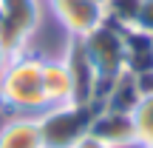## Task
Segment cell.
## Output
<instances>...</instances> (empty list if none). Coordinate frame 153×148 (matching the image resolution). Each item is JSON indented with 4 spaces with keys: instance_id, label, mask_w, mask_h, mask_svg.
I'll use <instances>...</instances> for the list:
<instances>
[{
    "instance_id": "cell-1",
    "label": "cell",
    "mask_w": 153,
    "mask_h": 148,
    "mask_svg": "<svg viewBox=\"0 0 153 148\" xmlns=\"http://www.w3.org/2000/svg\"><path fill=\"white\" fill-rule=\"evenodd\" d=\"M45 108L43 57L31 49L11 54L0 71V111L9 117H37Z\"/></svg>"
},
{
    "instance_id": "cell-2",
    "label": "cell",
    "mask_w": 153,
    "mask_h": 148,
    "mask_svg": "<svg viewBox=\"0 0 153 148\" xmlns=\"http://www.w3.org/2000/svg\"><path fill=\"white\" fill-rule=\"evenodd\" d=\"M94 114H97V105H82V103L48 105L43 114H37L43 148H74L91 131Z\"/></svg>"
},
{
    "instance_id": "cell-3",
    "label": "cell",
    "mask_w": 153,
    "mask_h": 148,
    "mask_svg": "<svg viewBox=\"0 0 153 148\" xmlns=\"http://www.w3.org/2000/svg\"><path fill=\"white\" fill-rule=\"evenodd\" d=\"M122 32H125L122 26L105 20V23H99L94 32H88L85 37H82V43H85L88 54H91L94 66H97V71H99L102 91H105V86L114 83L122 71H128L125 68V34Z\"/></svg>"
},
{
    "instance_id": "cell-4",
    "label": "cell",
    "mask_w": 153,
    "mask_h": 148,
    "mask_svg": "<svg viewBox=\"0 0 153 148\" xmlns=\"http://www.w3.org/2000/svg\"><path fill=\"white\" fill-rule=\"evenodd\" d=\"M43 9L40 0H0V43L9 54H20L31 46L40 29Z\"/></svg>"
},
{
    "instance_id": "cell-5",
    "label": "cell",
    "mask_w": 153,
    "mask_h": 148,
    "mask_svg": "<svg viewBox=\"0 0 153 148\" xmlns=\"http://www.w3.org/2000/svg\"><path fill=\"white\" fill-rule=\"evenodd\" d=\"M62 60H65L68 71H71L74 103L99 105L102 80H99V71H97V66H94V60H91V54H88L82 37H68V46H65V51H62Z\"/></svg>"
},
{
    "instance_id": "cell-6",
    "label": "cell",
    "mask_w": 153,
    "mask_h": 148,
    "mask_svg": "<svg viewBox=\"0 0 153 148\" xmlns=\"http://www.w3.org/2000/svg\"><path fill=\"white\" fill-rule=\"evenodd\" d=\"M68 37H85L105 23V6L99 0H45Z\"/></svg>"
},
{
    "instance_id": "cell-7",
    "label": "cell",
    "mask_w": 153,
    "mask_h": 148,
    "mask_svg": "<svg viewBox=\"0 0 153 148\" xmlns=\"http://www.w3.org/2000/svg\"><path fill=\"white\" fill-rule=\"evenodd\" d=\"M88 134L97 137L99 143L111 145V148H133V145H139L133 114L99 108V105H97V114H94V120H91V131Z\"/></svg>"
},
{
    "instance_id": "cell-8",
    "label": "cell",
    "mask_w": 153,
    "mask_h": 148,
    "mask_svg": "<svg viewBox=\"0 0 153 148\" xmlns=\"http://www.w3.org/2000/svg\"><path fill=\"white\" fill-rule=\"evenodd\" d=\"M43 94L48 105L74 103V83L65 60L60 57H43Z\"/></svg>"
},
{
    "instance_id": "cell-9",
    "label": "cell",
    "mask_w": 153,
    "mask_h": 148,
    "mask_svg": "<svg viewBox=\"0 0 153 148\" xmlns=\"http://www.w3.org/2000/svg\"><path fill=\"white\" fill-rule=\"evenodd\" d=\"M142 103V91L136 86V77L131 71H122L114 83H108L99 97V108H111V111H122V114H133Z\"/></svg>"
},
{
    "instance_id": "cell-10",
    "label": "cell",
    "mask_w": 153,
    "mask_h": 148,
    "mask_svg": "<svg viewBox=\"0 0 153 148\" xmlns=\"http://www.w3.org/2000/svg\"><path fill=\"white\" fill-rule=\"evenodd\" d=\"M0 148H43L37 117H11L0 125Z\"/></svg>"
},
{
    "instance_id": "cell-11",
    "label": "cell",
    "mask_w": 153,
    "mask_h": 148,
    "mask_svg": "<svg viewBox=\"0 0 153 148\" xmlns=\"http://www.w3.org/2000/svg\"><path fill=\"white\" fill-rule=\"evenodd\" d=\"M125 68L131 74H142L153 68V34L131 26L125 29Z\"/></svg>"
},
{
    "instance_id": "cell-12",
    "label": "cell",
    "mask_w": 153,
    "mask_h": 148,
    "mask_svg": "<svg viewBox=\"0 0 153 148\" xmlns=\"http://www.w3.org/2000/svg\"><path fill=\"white\" fill-rule=\"evenodd\" d=\"M102 6H105V20L116 23L122 29H131V26H136L142 0H105Z\"/></svg>"
},
{
    "instance_id": "cell-13",
    "label": "cell",
    "mask_w": 153,
    "mask_h": 148,
    "mask_svg": "<svg viewBox=\"0 0 153 148\" xmlns=\"http://www.w3.org/2000/svg\"><path fill=\"white\" fill-rule=\"evenodd\" d=\"M133 122H136V134H139V145H150L153 143V97H142L139 108L133 111Z\"/></svg>"
},
{
    "instance_id": "cell-14",
    "label": "cell",
    "mask_w": 153,
    "mask_h": 148,
    "mask_svg": "<svg viewBox=\"0 0 153 148\" xmlns=\"http://www.w3.org/2000/svg\"><path fill=\"white\" fill-rule=\"evenodd\" d=\"M136 29L153 34V0H142V6H139V17H136Z\"/></svg>"
},
{
    "instance_id": "cell-15",
    "label": "cell",
    "mask_w": 153,
    "mask_h": 148,
    "mask_svg": "<svg viewBox=\"0 0 153 148\" xmlns=\"http://www.w3.org/2000/svg\"><path fill=\"white\" fill-rule=\"evenodd\" d=\"M133 77H136V86L142 91V97H153V68L142 71V74H133Z\"/></svg>"
},
{
    "instance_id": "cell-16",
    "label": "cell",
    "mask_w": 153,
    "mask_h": 148,
    "mask_svg": "<svg viewBox=\"0 0 153 148\" xmlns=\"http://www.w3.org/2000/svg\"><path fill=\"white\" fill-rule=\"evenodd\" d=\"M74 148H111V145H105V143H99L97 137H91V134H85V137L79 140Z\"/></svg>"
},
{
    "instance_id": "cell-17",
    "label": "cell",
    "mask_w": 153,
    "mask_h": 148,
    "mask_svg": "<svg viewBox=\"0 0 153 148\" xmlns=\"http://www.w3.org/2000/svg\"><path fill=\"white\" fill-rule=\"evenodd\" d=\"M9 57H11V54H9V51H6V46L0 43V71H3V66H6V63H9Z\"/></svg>"
},
{
    "instance_id": "cell-18",
    "label": "cell",
    "mask_w": 153,
    "mask_h": 148,
    "mask_svg": "<svg viewBox=\"0 0 153 148\" xmlns=\"http://www.w3.org/2000/svg\"><path fill=\"white\" fill-rule=\"evenodd\" d=\"M145 148H153V143H150V145H145Z\"/></svg>"
},
{
    "instance_id": "cell-19",
    "label": "cell",
    "mask_w": 153,
    "mask_h": 148,
    "mask_svg": "<svg viewBox=\"0 0 153 148\" xmlns=\"http://www.w3.org/2000/svg\"><path fill=\"white\" fill-rule=\"evenodd\" d=\"M99 3H105V0H99Z\"/></svg>"
}]
</instances>
